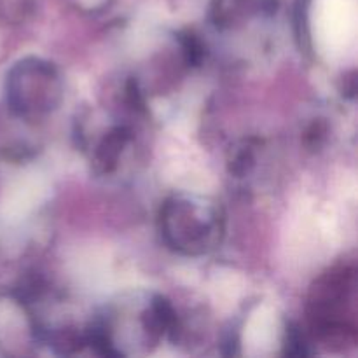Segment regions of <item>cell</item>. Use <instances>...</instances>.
Wrapping results in <instances>:
<instances>
[{
    "instance_id": "obj_9",
    "label": "cell",
    "mask_w": 358,
    "mask_h": 358,
    "mask_svg": "<svg viewBox=\"0 0 358 358\" xmlns=\"http://www.w3.org/2000/svg\"><path fill=\"white\" fill-rule=\"evenodd\" d=\"M126 96H128V101H129V105H131V107L142 110L143 105H145V101H143V96H142V93H140L136 80L131 79L128 83V87H126Z\"/></svg>"
},
{
    "instance_id": "obj_2",
    "label": "cell",
    "mask_w": 358,
    "mask_h": 358,
    "mask_svg": "<svg viewBox=\"0 0 358 358\" xmlns=\"http://www.w3.org/2000/svg\"><path fill=\"white\" fill-rule=\"evenodd\" d=\"M62 79L51 63L27 58L7 76V101L17 115L38 119L62 101Z\"/></svg>"
},
{
    "instance_id": "obj_4",
    "label": "cell",
    "mask_w": 358,
    "mask_h": 358,
    "mask_svg": "<svg viewBox=\"0 0 358 358\" xmlns=\"http://www.w3.org/2000/svg\"><path fill=\"white\" fill-rule=\"evenodd\" d=\"M131 140V131L124 126L114 128L103 136L96 147V152L93 157V170L98 175L112 173L119 163V156L124 150L126 143Z\"/></svg>"
},
{
    "instance_id": "obj_3",
    "label": "cell",
    "mask_w": 358,
    "mask_h": 358,
    "mask_svg": "<svg viewBox=\"0 0 358 358\" xmlns=\"http://www.w3.org/2000/svg\"><path fill=\"white\" fill-rule=\"evenodd\" d=\"M355 290V271L343 268L320 278L311 290L310 318L315 332L325 341H343L355 336V325L348 320L346 306Z\"/></svg>"
},
{
    "instance_id": "obj_7",
    "label": "cell",
    "mask_w": 358,
    "mask_h": 358,
    "mask_svg": "<svg viewBox=\"0 0 358 358\" xmlns=\"http://www.w3.org/2000/svg\"><path fill=\"white\" fill-rule=\"evenodd\" d=\"M285 353L287 355H292V357L310 355L306 339H304L303 332H301V329L297 327V325H289V329H287Z\"/></svg>"
},
{
    "instance_id": "obj_6",
    "label": "cell",
    "mask_w": 358,
    "mask_h": 358,
    "mask_svg": "<svg viewBox=\"0 0 358 358\" xmlns=\"http://www.w3.org/2000/svg\"><path fill=\"white\" fill-rule=\"evenodd\" d=\"M254 149L255 147L252 145V140H248V142H245L243 147H240V149L236 150V154H234V157L231 159V164H229L231 173L241 177V175L248 173V171L252 170V166H254L255 163Z\"/></svg>"
},
{
    "instance_id": "obj_5",
    "label": "cell",
    "mask_w": 358,
    "mask_h": 358,
    "mask_svg": "<svg viewBox=\"0 0 358 358\" xmlns=\"http://www.w3.org/2000/svg\"><path fill=\"white\" fill-rule=\"evenodd\" d=\"M178 42L182 45V51H184V58L187 62V65L198 66L199 63L205 58V45L199 41V37L192 31H182L178 34Z\"/></svg>"
},
{
    "instance_id": "obj_1",
    "label": "cell",
    "mask_w": 358,
    "mask_h": 358,
    "mask_svg": "<svg viewBox=\"0 0 358 358\" xmlns=\"http://www.w3.org/2000/svg\"><path fill=\"white\" fill-rule=\"evenodd\" d=\"M159 224L166 243L185 255L206 254L217 247L222 234V219L213 206H201L182 196L166 199Z\"/></svg>"
},
{
    "instance_id": "obj_8",
    "label": "cell",
    "mask_w": 358,
    "mask_h": 358,
    "mask_svg": "<svg viewBox=\"0 0 358 358\" xmlns=\"http://www.w3.org/2000/svg\"><path fill=\"white\" fill-rule=\"evenodd\" d=\"M327 122H325L324 119H318V121H315L313 124L306 129V133H304V143H306L310 149H318V147L325 142V138H327Z\"/></svg>"
}]
</instances>
